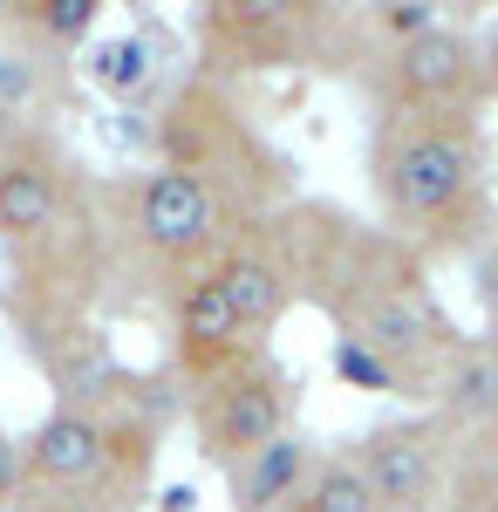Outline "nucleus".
I'll use <instances>...</instances> for the list:
<instances>
[{
  "label": "nucleus",
  "instance_id": "nucleus-1",
  "mask_svg": "<svg viewBox=\"0 0 498 512\" xmlns=\"http://www.w3.org/2000/svg\"><path fill=\"white\" fill-rule=\"evenodd\" d=\"M273 219H280L287 260H294L301 308H314L342 342L376 349L389 369L410 376L417 403H430V376L464 342L451 308L437 301L430 260L335 198H294Z\"/></svg>",
  "mask_w": 498,
  "mask_h": 512
},
{
  "label": "nucleus",
  "instance_id": "nucleus-2",
  "mask_svg": "<svg viewBox=\"0 0 498 512\" xmlns=\"http://www.w3.org/2000/svg\"><path fill=\"white\" fill-rule=\"evenodd\" d=\"M362 171L376 198V226L423 253L430 267L471 260L498 233L485 117H369Z\"/></svg>",
  "mask_w": 498,
  "mask_h": 512
},
{
  "label": "nucleus",
  "instance_id": "nucleus-3",
  "mask_svg": "<svg viewBox=\"0 0 498 512\" xmlns=\"http://www.w3.org/2000/svg\"><path fill=\"white\" fill-rule=\"evenodd\" d=\"M151 151L164 171L198 178L205 192L226 205L232 226H253V219H267V212L301 198L294 158L239 110V96H232L226 82L198 76V69L171 82L164 103L151 110Z\"/></svg>",
  "mask_w": 498,
  "mask_h": 512
},
{
  "label": "nucleus",
  "instance_id": "nucleus-4",
  "mask_svg": "<svg viewBox=\"0 0 498 512\" xmlns=\"http://www.w3.org/2000/svg\"><path fill=\"white\" fill-rule=\"evenodd\" d=\"M96 219H103V246H110V287L130 280L157 308L185 280L205 274L219 260V246L239 233L226 219V205L205 192L198 178L164 171V164L96 185Z\"/></svg>",
  "mask_w": 498,
  "mask_h": 512
},
{
  "label": "nucleus",
  "instance_id": "nucleus-5",
  "mask_svg": "<svg viewBox=\"0 0 498 512\" xmlns=\"http://www.w3.org/2000/svg\"><path fill=\"white\" fill-rule=\"evenodd\" d=\"M198 76L239 82L273 69H335L348 76L362 62L355 7H314V0H212L192 14Z\"/></svg>",
  "mask_w": 498,
  "mask_h": 512
},
{
  "label": "nucleus",
  "instance_id": "nucleus-6",
  "mask_svg": "<svg viewBox=\"0 0 498 512\" xmlns=\"http://www.w3.org/2000/svg\"><path fill=\"white\" fill-rule=\"evenodd\" d=\"M185 424H192L198 465L226 478L260 444L301 431V376L273 349H239L185 383Z\"/></svg>",
  "mask_w": 498,
  "mask_h": 512
},
{
  "label": "nucleus",
  "instance_id": "nucleus-7",
  "mask_svg": "<svg viewBox=\"0 0 498 512\" xmlns=\"http://www.w3.org/2000/svg\"><path fill=\"white\" fill-rule=\"evenodd\" d=\"M348 82L369 96L376 117H485V76H478V28L471 21H437L430 35L369 48Z\"/></svg>",
  "mask_w": 498,
  "mask_h": 512
},
{
  "label": "nucleus",
  "instance_id": "nucleus-8",
  "mask_svg": "<svg viewBox=\"0 0 498 512\" xmlns=\"http://www.w3.org/2000/svg\"><path fill=\"white\" fill-rule=\"evenodd\" d=\"M96 212V171L69 151L55 123H21L0 144V246L21 253L41 246L48 233L76 226Z\"/></svg>",
  "mask_w": 498,
  "mask_h": 512
},
{
  "label": "nucleus",
  "instance_id": "nucleus-9",
  "mask_svg": "<svg viewBox=\"0 0 498 512\" xmlns=\"http://www.w3.org/2000/svg\"><path fill=\"white\" fill-rule=\"evenodd\" d=\"M0 315L14 328V349L28 355V369L48 383V396L62 410H96L103 417L116 403L130 362L110 349L103 315H69V308H0Z\"/></svg>",
  "mask_w": 498,
  "mask_h": 512
},
{
  "label": "nucleus",
  "instance_id": "nucleus-10",
  "mask_svg": "<svg viewBox=\"0 0 498 512\" xmlns=\"http://www.w3.org/2000/svg\"><path fill=\"white\" fill-rule=\"evenodd\" d=\"M348 465L362 472L376 512H444V485H451V458L458 437L444 431L430 410H403L342 444Z\"/></svg>",
  "mask_w": 498,
  "mask_h": 512
},
{
  "label": "nucleus",
  "instance_id": "nucleus-11",
  "mask_svg": "<svg viewBox=\"0 0 498 512\" xmlns=\"http://www.w3.org/2000/svg\"><path fill=\"white\" fill-rule=\"evenodd\" d=\"M212 280L226 287L246 342H260V349L273 342V328L301 308V294H294V260H287V239H280V219H273V212L253 219V226H239V233L219 246Z\"/></svg>",
  "mask_w": 498,
  "mask_h": 512
},
{
  "label": "nucleus",
  "instance_id": "nucleus-12",
  "mask_svg": "<svg viewBox=\"0 0 498 512\" xmlns=\"http://www.w3.org/2000/svg\"><path fill=\"white\" fill-rule=\"evenodd\" d=\"M164 315H171V369L192 383V376H205L212 362H226V355L239 349H260V342H246V328H239V315H232L226 287L212 280V267L198 280H185L171 301H164Z\"/></svg>",
  "mask_w": 498,
  "mask_h": 512
},
{
  "label": "nucleus",
  "instance_id": "nucleus-13",
  "mask_svg": "<svg viewBox=\"0 0 498 512\" xmlns=\"http://www.w3.org/2000/svg\"><path fill=\"white\" fill-rule=\"evenodd\" d=\"M314 465H321V444L307 431L273 437V444H260L253 458H239L226 472V512H294Z\"/></svg>",
  "mask_w": 498,
  "mask_h": 512
},
{
  "label": "nucleus",
  "instance_id": "nucleus-14",
  "mask_svg": "<svg viewBox=\"0 0 498 512\" xmlns=\"http://www.w3.org/2000/svg\"><path fill=\"white\" fill-rule=\"evenodd\" d=\"M96 28H103V0H7L0 7V48H21L55 69H69V55L89 48Z\"/></svg>",
  "mask_w": 498,
  "mask_h": 512
},
{
  "label": "nucleus",
  "instance_id": "nucleus-15",
  "mask_svg": "<svg viewBox=\"0 0 498 512\" xmlns=\"http://www.w3.org/2000/svg\"><path fill=\"white\" fill-rule=\"evenodd\" d=\"M89 82L116 96V103H137V96H157L164 89V55H157V41L137 28V35H103L89 41Z\"/></svg>",
  "mask_w": 498,
  "mask_h": 512
},
{
  "label": "nucleus",
  "instance_id": "nucleus-16",
  "mask_svg": "<svg viewBox=\"0 0 498 512\" xmlns=\"http://www.w3.org/2000/svg\"><path fill=\"white\" fill-rule=\"evenodd\" d=\"M62 96H69V69L35 62V55H21V48H0V117L35 123L41 103H62Z\"/></svg>",
  "mask_w": 498,
  "mask_h": 512
},
{
  "label": "nucleus",
  "instance_id": "nucleus-17",
  "mask_svg": "<svg viewBox=\"0 0 498 512\" xmlns=\"http://www.w3.org/2000/svg\"><path fill=\"white\" fill-rule=\"evenodd\" d=\"M444 512H498V431L458 444L451 485H444Z\"/></svg>",
  "mask_w": 498,
  "mask_h": 512
},
{
  "label": "nucleus",
  "instance_id": "nucleus-18",
  "mask_svg": "<svg viewBox=\"0 0 498 512\" xmlns=\"http://www.w3.org/2000/svg\"><path fill=\"white\" fill-rule=\"evenodd\" d=\"M328 376L342 383V390H362V396H396V403H410V410H423L417 390H410V376L403 369H389L376 349H362V342H328Z\"/></svg>",
  "mask_w": 498,
  "mask_h": 512
},
{
  "label": "nucleus",
  "instance_id": "nucleus-19",
  "mask_svg": "<svg viewBox=\"0 0 498 512\" xmlns=\"http://www.w3.org/2000/svg\"><path fill=\"white\" fill-rule=\"evenodd\" d=\"M294 512H376V499H369V485H362V472L348 465L342 444L321 451V465H314V478H307V492L294 499Z\"/></svg>",
  "mask_w": 498,
  "mask_h": 512
},
{
  "label": "nucleus",
  "instance_id": "nucleus-20",
  "mask_svg": "<svg viewBox=\"0 0 498 512\" xmlns=\"http://www.w3.org/2000/svg\"><path fill=\"white\" fill-rule=\"evenodd\" d=\"M464 274H471V308L485 321V342H498V233L464 260Z\"/></svg>",
  "mask_w": 498,
  "mask_h": 512
},
{
  "label": "nucleus",
  "instance_id": "nucleus-21",
  "mask_svg": "<svg viewBox=\"0 0 498 512\" xmlns=\"http://www.w3.org/2000/svg\"><path fill=\"white\" fill-rule=\"evenodd\" d=\"M28 499V465H21V437L0 431V512H21Z\"/></svg>",
  "mask_w": 498,
  "mask_h": 512
},
{
  "label": "nucleus",
  "instance_id": "nucleus-22",
  "mask_svg": "<svg viewBox=\"0 0 498 512\" xmlns=\"http://www.w3.org/2000/svg\"><path fill=\"white\" fill-rule=\"evenodd\" d=\"M478 76H485V110L498 103V14L478 21Z\"/></svg>",
  "mask_w": 498,
  "mask_h": 512
},
{
  "label": "nucleus",
  "instance_id": "nucleus-23",
  "mask_svg": "<svg viewBox=\"0 0 498 512\" xmlns=\"http://www.w3.org/2000/svg\"><path fill=\"white\" fill-rule=\"evenodd\" d=\"M21 512H96L89 499H76V492H28L21 499Z\"/></svg>",
  "mask_w": 498,
  "mask_h": 512
},
{
  "label": "nucleus",
  "instance_id": "nucleus-24",
  "mask_svg": "<svg viewBox=\"0 0 498 512\" xmlns=\"http://www.w3.org/2000/svg\"><path fill=\"white\" fill-rule=\"evenodd\" d=\"M157 512H192V485H171V492H157Z\"/></svg>",
  "mask_w": 498,
  "mask_h": 512
},
{
  "label": "nucleus",
  "instance_id": "nucleus-25",
  "mask_svg": "<svg viewBox=\"0 0 498 512\" xmlns=\"http://www.w3.org/2000/svg\"><path fill=\"white\" fill-rule=\"evenodd\" d=\"M14 130H21V123H14V117H0V144H7V137H14Z\"/></svg>",
  "mask_w": 498,
  "mask_h": 512
}]
</instances>
